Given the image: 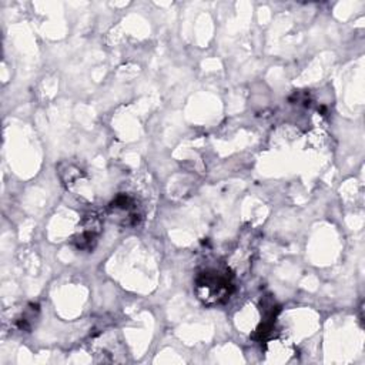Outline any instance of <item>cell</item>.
Returning a JSON list of instances; mask_svg holds the SVG:
<instances>
[{
    "label": "cell",
    "instance_id": "cell-2",
    "mask_svg": "<svg viewBox=\"0 0 365 365\" xmlns=\"http://www.w3.org/2000/svg\"><path fill=\"white\" fill-rule=\"evenodd\" d=\"M101 228H103L101 217L91 212L81 220L80 231L71 238V242L76 245L77 250L91 251L96 247L97 237L101 232Z\"/></svg>",
    "mask_w": 365,
    "mask_h": 365
},
{
    "label": "cell",
    "instance_id": "cell-1",
    "mask_svg": "<svg viewBox=\"0 0 365 365\" xmlns=\"http://www.w3.org/2000/svg\"><path fill=\"white\" fill-rule=\"evenodd\" d=\"M232 291V274L228 268L210 267L198 272L195 278V294L207 307L225 302Z\"/></svg>",
    "mask_w": 365,
    "mask_h": 365
}]
</instances>
